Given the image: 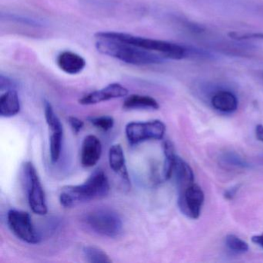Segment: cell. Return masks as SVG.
<instances>
[{"label":"cell","instance_id":"cell-1","mask_svg":"<svg viewBox=\"0 0 263 263\" xmlns=\"http://www.w3.org/2000/svg\"><path fill=\"white\" fill-rule=\"evenodd\" d=\"M95 36L97 39L104 38L116 40L121 42L132 44L144 50L157 52L162 55L165 59L182 60L190 57L199 58L201 54V50L193 47H186L168 41L135 36L128 33L119 32H98Z\"/></svg>","mask_w":263,"mask_h":263},{"label":"cell","instance_id":"cell-2","mask_svg":"<svg viewBox=\"0 0 263 263\" xmlns=\"http://www.w3.org/2000/svg\"><path fill=\"white\" fill-rule=\"evenodd\" d=\"M110 192L108 178L104 171L98 169L88 179L78 185H67L61 189L60 202L64 208H73L78 204L102 199Z\"/></svg>","mask_w":263,"mask_h":263},{"label":"cell","instance_id":"cell-3","mask_svg":"<svg viewBox=\"0 0 263 263\" xmlns=\"http://www.w3.org/2000/svg\"><path fill=\"white\" fill-rule=\"evenodd\" d=\"M95 47L102 54L132 65L160 64L166 60L162 55L116 40L98 39Z\"/></svg>","mask_w":263,"mask_h":263},{"label":"cell","instance_id":"cell-4","mask_svg":"<svg viewBox=\"0 0 263 263\" xmlns=\"http://www.w3.org/2000/svg\"><path fill=\"white\" fill-rule=\"evenodd\" d=\"M84 221L93 232L102 236L117 238L122 233V220L111 209H98L91 211L86 215Z\"/></svg>","mask_w":263,"mask_h":263},{"label":"cell","instance_id":"cell-5","mask_svg":"<svg viewBox=\"0 0 263 263\" xmlns=\"http://www.w3.org/2000/svg\"><path fill=\"white\" fill-rule=\"evenodd\" d=\"M23 177L30 209L36 215H46L47 213V205L45 192L36 167L30 161L24 164Z\"/></svg>","mask_w":263,"mask_h":263},{"label":"cell","instance_id":"cell-6","mask_svg":"<svg viewBox=\"0 0 263 263\" xmlns=\"http://www.w3.org/2000/svg\"><path fill=\"white\" fill-rule=\"evenodd\" d=\"M7 224L13 235L21 241L33 245L41 241V236L27 212L11 209L7 213Z\"/></svg>","mask_w":263,"mask_h":263},{"label":"cell","instance_id":"cell-7","mask_svg":"<svg viewBox=\"0 0 263 263\" xmlns=\"http://www.w3.org/2000/svg\"><path fill=\"white\" fill-rule=\"evenodd\" d=\"M165 132V124L159 120L128 123L125 128L126 136L130 144H138L150 140H161Z\"/></svg>","mask_w":263,"mask_h":263},{"label":"cell","instance_id":"cell-8","mask_svg":"<svg viewBox=\"0 0 263 263\" xmlns=\"http://www.w3.org/2000/svg\"><path fill=\"white\" fill-rule=\"evenodd\" d=\"M44 114L47 125L50 130V158L53 163L58 162L61 155L64 139V127L53 110L51 104L44 101Z\"/></svg>","mask_w":263,"mask_h":263},{"label":"cell","instance_id":"cell-9","mask_svg":"<svg viewBox=\"0 0 263 263\" xmlns=\"http://www.w3.org/2000/svg\"><path fill=\"white\" fill-rule=\"evenodd\" d=\"M204 200V195L201 187L194 183L184 190L180 191L178 206L186 216L196 219L200 216Z\"/></svg>","mask_w":263,"mask_h":263},{"label":"cell","instance_id":"cell-10","mask_svg":"<svg viewBox=\"0 0 263 263\" xmlns=\"http://www.w3.org/2000/svg\"><path fill=\"white\" fill-rule=\"evenodd\" d=\"M128 95V90L118 83L109 84L101 90L91 92L80 99L82 105H93L116 98H124Z\"/></svg>","mask_w":263,"mask_h":263},{"label":"cell","instance_id":"cell-11","mask_svg":"<svg viewBox=\"0 0 263 263\" xmlns=\"http://www.w3.org/2000/svg\"><path fill=\"white\" fill-rule=\"evenodd\" d=\"M102 155V144L95 135H88L83 141L81 152V164L84 167H92L98 164Z\"/></svg>","mask_w":263,"mask_h":263},{"label":"cell","instance_id":"cell-12","mask_svg":"<svg viewBox=\"0 0 263 263\" xmlns=\"http://www.w3.org/2000/svg\"><path fill=\"white\" fill-rule=\"evenodd\" d=\"M57 64L62 71L70 75L79 74L87 65V62L82 56L71 51L60 53Z\"/></svg>","mask_w":263,"mask_h":263},{"label":"cell","instance_id":"cell-13","mask_svg":"<svg viewBox=\"0 0 263 263\" xmlns=\"http://www.w3.org/2000/svg\"><path fill=\"white\" fill-rule=\"evenodd\" d=\"M109 164L114 172L121 177L125 184H130L128 172L126 166L124 150L121 144H114L109 150Z\"/></svg>","mask_w":263,"mask_h":263},{"label":"cell","instance_id":"cell-14","mask_svg":"<svg viewBox=\"0 0 263 263\" xmlns=\"http://www.w3.org/2000/svg\"><path fill=\"white\" fill-rule=\"evenodd\" d=\"M21 109V101L16 90H7L0 97V115L2 118L16 116Z\"/></svg>","mask_w":263,"mask_h":263},{"label":"cell","instance_id":"cell-15","mask_svg":"<svg viewBox=\"0 0 263 263\" xmlns=\"http://www.w3.org/2000/svg\"><path fill=\"white\" fill-rule=\"evenodd\" d=\"M175 175V181L178 191L184 190L186 187L194 184V174L190 166L183 161L181 158L176 156L175 166H174L173 175Z\"/></svg>","mask_w":263,"mask_h":263},{"label":"cell","instance_id":"cell-16","mask_svg":"<svg viewBox=\"0 0 263 263\" xmlns=\"http://www.w3.org/2000/svg\"><path fill=\"white\" fill-rule=\"evenodd\" d=\"M123 107L125 110H158L160 106L155 98L147 95H132L126 98Z\"/></svg>","mask_w":263,"mask_h":263},{"label":"cell","instance_id":"cell-17","mask_svg":"<svg viewBox=\"0 0 263 263\" xmlns=\"http://www.w3.org/2000/svg\"><path fill=\"white\" fill-rule=\"evenodd\" d=\"M214 108L226 113L235 111L238 107V99L232 92L221 90L217 92L212 98Z\"/></svg>","mask_w":263,"mask_h":263},{"label":"cell","instance_id":"cell-18","mask_svg":"<svg viewBox=\"0 0 263 263\" xmlns=\"http://www.w3.org/2000/svg\"><path fill=\"white\" fill-rule=\"evenodd\" d=\"M163 147H164V157H165L163 174H164V179L167 180L172 178L173 175L174 166H175L177 155H175V149L170 141H165L163 144Z\"/></svg>","mask_w":263,"mask_h":263},{"label":"cell","instance_id":"cell-19","mask_svg":"<svg viewBox=\"0 0 263 263\" xmlns=\"http://www.w3.org/2000/svg\"><path fill=\"white\" fill-rule=\"evenodd\" d=\"M84 256L86 261L90 263H110L112 260L110 259L109 255L102 249L95 246H87L84 248Z\"/></svg>","mask_w":263,"mask_h":263},{"label":"cell","instance_id":"cell-20","mask_svg":"<svg viewBox=\"0 0 263 263\" xmlns=\"http://www.w3.org/2000/svg\"><path fill=\"white\" fill-rule=\"evenodd\" d=\"M88 121L92 125L103 132H108L115 125V120L110 116L91 117L88 118Z\"/></svg>","mask_w":263,"mask_h":263},{"label":"cell","instance_id":"cell-21","mask_svg":"<svg viewBox=\"0 0 263 263\" xmlns=\"http://www.w3.org/2000/svg\"><path fill=\"white\" fill-rule=\"evenodd\" d=\"M226 244L229 249L235 252H245L249 250V246L247 243L234 235H229L226 236Z\"/></svg>","mask_w":263,"mask_h":263},{"label":"cell","instance_id":"cell-22","mask_svg":"<svg viewBox=\"0 0 263 263\" xmlns=\"http://www.w3.org/2000/svg\"><path fill=\"white\" fill-rule=\"evenodd\" d=\"M6 19L7 21L20 23V24H25V25H29L30 27H41V25H42L40 21H36V20L30 19V18L19 16V15L16 14H7L6 15Z\"/></svg>","mask_w":263,"mask_h":263},{"label":"cell","instance_id":"cell-23","mask_svg":"<svg viewBox=\"0 0 263 263\" xmlns=\"http://www.w3.org/2000/svg\"><path fill=\"white\" fill-rule=\"evenodd\" d=\"M17 87V83L16 81L10 78V77L4 74L0 75V90H16Z\"/></svg>","mask_w":263,"mask_h":263},{"label":"cell","instance_id":"cell-24","mask_svg":"<svg viewBox=\"0 0 263 263\" xmlns=\"http://www.w3.org/2000/svg\"><path fill=\"white\" fill-rule=\"evenodd\" d=\"M229 36L232 39L236 40V41H248V40H263V33H244V34H240V33H235V32H231Z\"/></svg>","mask_w":263,"mask_h":263},{"label":"cell","instance_id":"cell-25","mask_svg":"<svg viewBox=\"0 0 263 263\" xmlns=\"http://www.w3.org/2000/svg\"><path fill=\"white\" fill-rule=\"evenodd\" d=\"M68 121L69 123H70V126H71L73 132L76 134L79 133V132L82 130L83 127H84V121H81V120H80L79 118H76V117H69Z\"/></svg>","mask_w":263,"mask_h":263},{"label":"cell","instance_id":"cell-26","mask_svg":"<svg viewBox=\"0 0 263 263\" xmlns=\"http://www.w3.org/2000/svg\"><path fill=\"white\" fill-rule=\"evenodd\" d=\"M252 241L263 249V234L259 235H255V236L252 237Z\"/></svg>","mask_w":263,"mask_h":263},{"label":"cell","instance_id":"cell-27","mask_svg":"<svg viewBox=\"0 0 263 263\" xmlns=\"http://www.w3.org/2000/svg\"><path fill=\"white\" fill-rule=\"evenodd\" d=\"M255 135H256V138H258L259 141H262L263 142V126L261 124H258L256 126L255 128Z\"/></svg>","mask_w":263,"mask_h":263}]
</instances>
